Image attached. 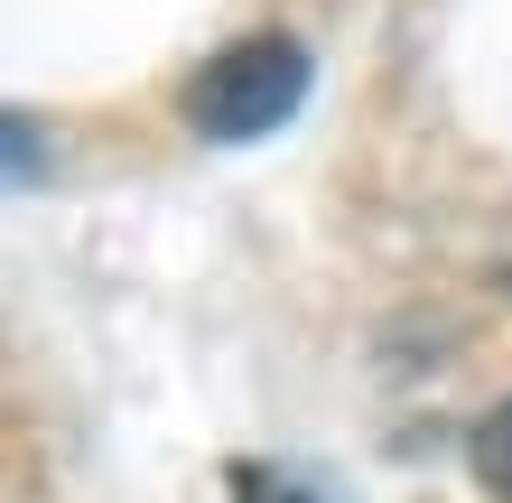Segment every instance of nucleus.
I'll return each mask as SVG.
<instances>
[{"label": "nucleus", "mask_w": 512, "mask_h": 503, "mask_svg": "<svg viewBox=\"0 0 512 503\" xmlns=\"http://www.w3.org/2000/svg\"><path fill=\"white\" fill-rule=\"evenodd\" d=\"M308 47L289 38V28H252V38H233L224 56H205V66L187 75V131L196 140H270L289 122L298 103H308Z\"/></svg>", "instance_id": "obj_1"}, {"label": "nucleus", "mask_w": 512, "mask_h": 503, "mask_svg": "<svg viewBox=\"0 0 512 503\" xmlns=\"http://www.w3.org/2000/svg\"><path fill=\"white\" fill-rule=\"evenodd\" d=\"M466 466H475V485H485L494 503H512V401H494L485 420H475V438H466Z\"/></svg>", "instance_id": "obj_2"}, {"label": "nucleus", "mask_w": 512, "mask_h": 503, "mask_svg": "<svg viewBox=\"0 0 512 503\" xmlns=\"http://www.w3.org/2000/svg\"><path fill=\"white\" fill-rule=\"evenodd\" d=\"M233 503H326L317 485H298V476H280V466H261V457H233Z\"/></svg>", "instance_id": "obj_3"}, {"label": "nucleus", "mask_w": 512, "mask_h": 503, "mask_svg": "<svg viewBox=\"0 0 512 503\" xmlns=\"http://www.w3.org/2000/svg\"><path fill=\"white\" fill-rule=\"evenodd\" d=\"M10 187H38V131H28V112H10Z\"/></svg>", "instance_id": "obj_4"}]
</instances>
